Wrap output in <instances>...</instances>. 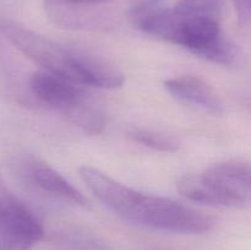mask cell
I'll use <instances>...</instances> for the list:
<instances>
[{"mask_svg": "<svg viewBox=\"0 0 251 250\" xmlns=\"http://www.w3.org/2000/svg\"><path fill=\"white\" fill-rule=\"evenodd\" d=\"M21 171L27 181L42 193L76 206L88 205L83 194L43 159L36 156L25 157L21 161Z\"/></svg>", "mask_w": 251, "mask_h": 250, "instance_id": "cell-6", "label": "cell"}, {"mask_svg": "<svg viewBox=\"0 0 251 250\" xmlns=\"http://www.w3.org/2000/svg\"><path fill=\"white\" fill-rule=\"evenodd\" d=\"M80 176L100 202L126 221L142 196V193L119 183L93 167H81Z\"/></svg>", "mask_w": 251, "mask_h": 250, "instance_id": "cell-5", "label": "cell"}, {"mask_svg": "<svg viewBox=\"0 0 251 250\" xmlns=\"http://www.w3.org/2000/svg\"><path fill=\"white\" fill-rule=\"evenodd\" d=\"M178 190L194 202L225 207L233 206L226 194L205 173L181 176L178 181Z\"/></svg>", "mask_w": 251, "mask_h": 250, "instance_id": "cell-11", "label": "cell"}, {"mask_svg": "<svg viewBox=\"0 0 251 250\" xmlns=\"http://www.w3.org/2000/svg\"><path fill=\"white\" fill-rule=\"evenodd\" d=\"M166 90L176 100L211 113L221 114L223 103L206 81L198 76L181 75L164 81Z\"/></svg>", "mask_w": 251, "mask_h": 250, "instance_id": "cell-10", "label": "cell"}, {"mask_svg": "<svg viewBox=\"0 0 251 250\" xmlns=\"http://www.w3.org/2000/svg\"><path fill=\"white\" fill-rule=\"evenodd\" d=\"M127 222L179 234H203L212 230L216 225L212 216L190 206L163 196L146 194H142Z\"/></svg>", "mask_w": 251, "mask_h": 250, "instance_id": "cell-3", "label": "cell"}, {"mask_svg": "<svg viewBox=\"0 0 251 250\" xmlns=\"http://www.w3.org/2000/svg\"><path fill=\"white\" fill-rule=\"evenodd\" d=\"M46 12L55 25L74 29L104 28L109 16L97 6L73 4L61 0H44Z\"/></svg>", "mask_w": 251, "mask_h": 250, "instance_id": "cell-9", "label": "cell"}, {"mask_svg": "<svg viewBox=\"0 0 251 250\" xmlns=\"http://www.w3.org/2000/svg\"><path fill=\"white\" fill-rule=\"evenodd\" d=\"M43 237L38 218L0 178V250H31Z\"/></svg>", "mask_w": 251, "mask_h": 250, "instance_id": "cell-4", "label": "cell"}, {"mask_svg": "<svg viewBox=\"0 0 251 250\" xmlns=\"http://www.w3.org/2000/svg\"><path fill=\"white\" fill-rule=\"evenodd\" d=\"M29 88L34 97L43 104L66 114L88 100L82 86L70 82L47 71H37L29 78Z\"/></svg>", "mask_w": 251, "mask_h": 250, "instance_id": "cell-7", "label": "cell"}, {"mask_svg": "<svg viewBox=\"0 0 251 250\" xmlns=\"http://www.w3.org/2000/svg\"><path fill=\"white\" fill-rule=\"evenodd\" d=\"M131 141L159 152H176L180 149V141L172 135L151 129L134 127L126 134Z\"/></svg>", "mask_w": 251, "mask_h": 250, "instance_id": "cell-13", "label": "cell"}, {"mask_svg": "<svg viewBox=\"0 0 251 250\" xmlns=\"http://www.w3.org/2000/svg\"><path fill=\"white\" fill-rule=\"evenodd\" d=\"M49 250H112L100 238L83 233H70L53 243Z\"/></svg>", "mask_w": 251, "mask_h": 250, "instance_id": "cell-14", "label": "cell"}, {"mask_svg": "<svg viewBox=\"0 0 251 250\" xmlns=\"http://www.w3.org/2000/svg\"><path fill=\"white\" fill-rule=\"evenodd\" d=\"M65 115L75 126L88 135H98L105 126L104 113L92 104L90 100L78 104Z\"/></svg>", "mask_w": 251, "mask_h": 250, "instance_id": "cell-12", "label": "cell"}, {"mask_svg": "<svg viewBox=\"0 0 251 250\" xmlns=\"http://www.w3.org/2000/svg\"><path fill=\"white\" fill-rule=\"evenodd\" d=\"M238 19L243 25H251V0H233Z\"/></svg>", "mask_w": 251, "mask_h": 250, "instance_id": "cell-15", "label": "cell"}, {"mask_svg": "<svg viewBox=\"0 0 251 250\" xmlns=\"http://www.w3.org/2000/svg\"><path fill=\"white\" fill-rule=\"evenodd\" d=\"M0 34L44 71L76 85L118 88L124 83L122 71L105 59L53 41L11 20H0Z\"/></svg>", "mask_w": 251, "mask_h": 250, "instance_id": "cell-2", "label": "cell"}, {"mask_svg": "<svg viewBox=\"0 0 251 250\" xmlns=\"http://www.w3.org/2000/svg\"><path fill=\"white\" fill-rule=\"evenodd\" d=\"M61 1L73 2V4H80V5H90V6H98V5L105 4L112 0H61Z\"/></svg>", "mask_w": 251, "mask_h": 250, "instance_id": "cell-16", "label": "cell"}, {"mask_svg": "<svg viewBox=\"0 0 251 250\" xmlns=\"http://www.w3.org/2000/svg\"><path fill=\"white\" fill-rule=\"evenodd\" d=\"M247 107L249 108L250 112H251V95L248 96V98H247Z\"/></svg>", "mask_w": 251, "mask_h": 250, "instance_id": "cell-17", "label": "cell"}, {"mask_svg": "<svg viewBox=\"0 0 251 250\" xmlns=\"http://www.w3.org/2000/svg\"><path fill=\"white\" fill-rule=\"evenodd\" d=\"M205 174L226 194L233 206L251 203V163L222 162L210 167Z\"/></svg>", "mask_w": 251, "mask_h": 250, "instance_id": "cell-8", "label": "cell"}, {"mask_svg": "<svg viewBox=\"0 0 251 250\" xmlns=\"http://www.w3.org/2000/svg\"><path fill=\"white\" fill-rule=\"evenodd\" d=\"M223 0H178L131 17L142 32L188 49L220 65H233L240 50L222 31Z\"/></svg>", "mask_w": 251, "mask_h": 250, "instance_id": "cell-1", "label": "cell"}]
</instances>
